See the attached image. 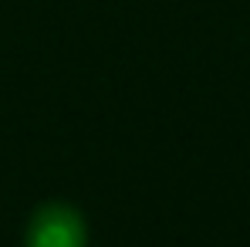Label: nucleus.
I'll list each match as a JSON object with an SVG mask.
<instances>
[{
  "label": "nucleus",
  "mask_w": 250,
  "mask_h": 247,
  "mask_svg": "<svg viewBox=\"0 0 250 247\" xmlns=\"http://www.w3.org/2000/svg\"><path fill=\"white\" fill-rule=\"evenodd\" d=\"M88 244H91L88 217L64 200L41 203L24 227V247H88Z\"/></svg>",
  "instance_id": "obj_1"
}]
</instances>
